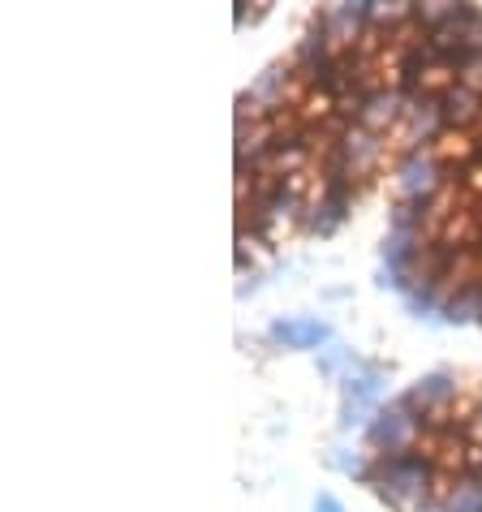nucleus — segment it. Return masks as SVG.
Wrapping results in <instances>:
<instances>
[{"mask_svg": "<svg viewBox=\"0 0 482 512\" xmlns=\"http://www.w3.org/2000/svg\"><path fill=\"white\" fill-rule=\"evenodd\" d=\"M435 461L427 452H401V457H379L371 487L384 504L396 512H427L431 508V487H435Z\"/></svg>", "mask_w": 482, "mask_h": 512, "instance_id": "obj_1", "label": "nucleus"}, {"mask_svg": "<svg viewBox=\"0 0 482 512\" xmlns=\"http://www.w3.org/2000/svg\"><path fill=\"white\" fill-rule=\"evenodd\" d=\"M422 418L414 405H409V396H396L388 409H379L375 422H371V448L379 457H401V452H414L418 435H422Z\"/></svg>", "mask_w": 482, "mask_h": 512, "instance_id": "obj_2", "label": "nucleus"}, {"mask_svg": "<svg viewBox=\"0 0 482 512\" xmlns=\"http://www.w3.org/2000/svg\"><path fill=\"white\" fill-rule=\"evenodd\" d=\"M306 211H310V216H306V229L310 233H319V237L336 233L340 224L349 220V211H353V181H345V177L319 181V198Z\"/></svg>", "mask_w": 482, "mask_h": 512, "instance_id": "obj_3", "label": "nucleus"}, {"mask_svg": "<svg viewBox=\"0 0 482 512\" xmlns=\"http://www.w3.org/2000/svg\"><path fill=\"white\" fill-rule=\"evenodd\" d=\"M444 181H448L444 164H439L431 151H405L401 164H396V186H401V198H418V203H427V198H439Z\"/></svg>", "mask_w": 482, "mask_h": 512, "instance_id": "obj_4", "label": "nucleus"}, {"mask_svg": "<svg viewBox=\"0 0 482 512\" xmlns=\"http://www.w3.org/2000/svg\"><path fill=\"white\" fill-rule=\"evenodd\" d=\"M405 151H422L427 142L444 134V112H439V91H422L405 99Z\"/></svg>", "mask_w": 482, "mask_h": 512, "instance_id": "obj_5", "label": "nucleus"}, {"mask_svg": "<svg viewBox=\"0 0 482 512\" xmlns=\"http://www.w3.org/2000/svg\"><path fill=\"white\" fill-rule=\"evenodd\" d=\"M405 121V95L392 87V82H379V87H371L362 95V121L366 130H375V134H388L392 125H401Z\"/></svg>", "mask_w": 482, "mask_h": 512, "instance_id": "obj_6", "label": "nucleus"}, {"mask_svg": "<svg viewBox=\"0 0 482 512\" xmlns=\"http://www.w3.org/2000/svg\"><path fill=\"white\" fill-rule=\"evenodd\" d=\"M439 112H444V130H474L482 125V91L465 87V82H448V87H439Z\"/></svg>", "mask_w": 482, "mask_h": 512, "instance_id": "obj_7", "label": "nucleus"}, {"mask_svg": "<svg viewBox=\"0 0 482 512\" xmlns=\"http://www.w3.org/2000/svg\"><path fill=\"white\" fill-rule=\"evenodd\" d=\"M405 396H409V405H414L422 418H431V414H448L452 401L461 396V383H457V375L435 371V375H427V379H418Z\"/></svg>", "mask_w": 482, "mask_h": 512, "instance_id": "obj_8", "label": "nucleus"}, {"mask_svg": "<svg viewBox=\"0 0 482 512\" xmlns=\"http://www.w3.org/2000/svg\"><path fill=\"white\" fill-rule=\"evenodd\" d=\"M384 383H388V375L379 371V366H371V362H353V371L345 375V426H353V414H358L362 405H371L379 392H384Z\"/></svg>", "mask_w": 482, "mask_h": 512, "instance_id": "obj_9", "label": "nucleus"}, {"mask_svg": "<svg viewBox=\"0 0 482 512\" xmlns=\"http://www.w3.org/2000/svg\"><path fill=\"white\" fill-rule=\"evenodd\" d=\"M332 336V327L323 319H280L272 323V340L285 349H319Z\"/></svg>", "mask_w": 482, "mask_h": 512, "instance_id": "obj_10", "label": "nucleus"}, {"mask_svg": "<svg viewBox=\"0 0 482 512\" xmlns=\"http://www.w3.org/2000/svg\"><path fill=\"white\" fill-rule=\"evenodd\" d=\"M439 315H444L448 323H478L482 319V276L465 280V284H452V289L444 293Z\"/></svg>", "mask_w": 482, "mask_h": 512, "instance_id": "obj_11", "label": "nucleus"}, {"mask_svg": "<svg viewBox=\"0 0 482 512\" xmlns=\"http://www.w3.org/2000/svg\"><path fill=\"white\" fill-rule=\"evenodd\" d=\"M444 512H482V478L478 474L452 478V487L444 491Z\"/></svg>", "mask_w": 482, "mask_h": 512, "instance_id": "obj_12", "label": "nucleus"}, {"mask_svg": "<svg viewBox=\"0 0 482 512\" xmlns=\"http://www.w3.org/2000/svg\"><path fill=\"white\" fill-rule=\"evenodd\" d=\"M439 293H444L439 284H409V289H405L401 297H405V306L414 310V315H427V310L444 306V297H439Z\"/></svg>", "mask_w": 482, "mask_h": 512, "instance_id": "obj_13", "label": "nucleus"}, {"mask_svg": "<svg viewBox=\"0 0 482 512\" xmlns=\"http://www.w3.org/2000/svg\"><path fill=\"white\" fill-rule=\"evenodd\" d=\"M315 512H345V508H340L336 495H319V500H315Z\"/></svg>", "mask_w": 482, "mask_h": 512, "instance_id": "obj_14", "label": "nucleus"}, {"mask_svg": "<svg viewBox=\"0 0 482 512\" xmlns=\"http://www.w3.org/2000/svg\"><path fill=\"white\" fill-rule=\"evenodd\" d=\"M474 422H478V426H482V409H478V418H474Z\"/></svg>", "mask_w": 482, "mask_h": 512, "instance_id": "obj_15", "label": "nucleus"}, {"mask_svg": "<svg viewBox=\"0 0 482 512\" xmlns=\"http://www.w3.org/2000/svg\"><path fill=\"white\" fill-rule=\"evenodd\" d=\"M478 323H482V319H478Z\"/></svg>", "mask_w": 482, "mask_h": 512, "instance_id": "obj_16", "label": "nucleus"}]
</instances>
